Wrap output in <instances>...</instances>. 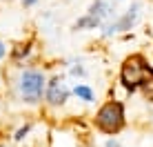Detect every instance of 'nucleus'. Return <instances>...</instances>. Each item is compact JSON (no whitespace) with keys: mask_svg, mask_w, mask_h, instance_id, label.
<instances>
[{"mask_svg":"<svg viewBox=\"0 0 153 147\" xmlns=\"http://www.w3.org/2000/svg\"><path fill=\"white\" fill-rule=\"evenodd\" d=\"M98 25H100L98 20H96V18H91V16L87 14L84 18H80V20L76 22V29H87V27H89V29H96Z\"/></svg>","mask_w":153,"mask_h":147,"instance_id":"0eeeda50","label":"nucleus"},{"mask_svg":"<svg viewBox=\"0 0 153 147\" xmlns=\"http://www.w3.org/2000/svg\"><path fill=\"white\" fill-rule=\"evenodd\" d=\"M45 89V76L38 69H27L20 76V94L27 103H38Z\"/></svg>","mask_w":153,"mask_h":147,"instance_id":"7ed1b4c3","label":"nucleus"},{"mask_svg":"<svg viewBox=\"0 0 153 147\" xmlns=\"http://www.w3.org/2000/svg\"><path fill=\"white\" fill-rule=\"evenodd\" d=\"M76 96L82 98L84 103H91V100H93V89H89L87 85H78V87H76Z\"/></svg>","mask_w":153,"mask_h":147,"instance_id":"6e6552de","label":"nucleus"},{"mask_svg":"<svg viewBox=\"0 0 153 147\" xmlns=\"http://www.w3.org/2000/svg\"><path fill=\"white\" fill-rule=\"evenodd\" d=\"M29 129H31V127H29V125H25V127H20V129H18V132H16V140H22V138H25V136H27V134H29Z\"/></svg>","mask_w":153,"mask_h":147,"instance_id":"9d476101","label":"nucleus"},{"mask_svg":"<svg viewBox=\"0 0 153 147\" xmlns=\"http://www.w3.org/2000/svg\"><path fill=\"white\" fill-rule=\"evenodd\" d=\"M67 98H69L67 85L60 80V78H53V80L49 82V87H47V100L51 105H65Z\"/></svg>","mask_w":153,"mask_h":147,"instance_id":"39448f33","label":"nucleus"},{"mask_svg":"<svg viewBox=\"0 0 153 147\" xmlns=\"http://www.w3.org/2000/svg\"><path fill=\"white\" fill-rule=\"evenodd\" d=\"M138 16H140V4H133V7L126 11L122 18L118 20V22H113V25H107L104 27V36H111L115 34V31H126V29H131L135 25V20H138Z\"/></svg>","mask_w":153,"mask_h":147,"instance_id":"20e7f679","label":"nucleus"},{"mask_svg":"<svg viewBox=\"0 0 153 147\" xmlns=\"http://www.w3.org/2000/svg\"><path fill=\"white\" fill-rule=\"evenodd\" d=\"M107 147H120V143H118V140H113V138H111V140L107 143Z\"/></svg>","mask_w":153,"mask_h":147,"instance_id":"9b49d317","label":"nucleus"},{"mask_svg":"<svg viewBox=\"0 0 153 147\" xmlns=\"http://www.w3.org/2000/svg\"><path fill=\"white\" fill-rule=\"evenodd\" d=\"M89 16L96 18L98 22H102V20L109 16V2L107 0H96V2L91 4V9H89Z\"/></svg>","mask_w":153,"mask_h":147,"instance_id":"423d86ee","label":"nucleus"},{"mask_svg":"<svg viewBox=\"0 0 153 147\" xmlns=\"http://www.w3.org/2000/svg\"><path fill=\"white\" fill-rule=\"evenodd\" d=\"M96 125L100 132L104 134H115L122 129L124 125V109L120 103H107L100 107V112L96 114Z\"/></svg>","mask_w":153,"mask_h":147,"instance_id":"f03ea898","label":"nucleus"},{"mask_svg":"<svg viewBox=\"0 0 153 147\" xmlns=\"http://www.w3.org/2000/svg\"><path fill=\"white\" fill-rule=\"evenodd\" d=\"M27 54H29V45H18V47L13 49V58H16V60H20L22 56H27Z\"/></svg>","mask_w":153,"mask_h":147,"instance_id":"1a4fd4ad","label":"nucleus"},{"mask_svg":"<svg viewBox=\"0 0 153 147\" xmlns=\"http://www.w3.org/2000/svg\"><path fill=\"white\" fill-rule=\"evenodd\" d=\"M25 2V7H29V4H33V2H38V0H22Z\"/></svg>","mask_w":153,"mask_h":147,"instance_id":"ddd939ff","label":"nucleus"},{"mask_svg":"<svg viewBox=\"0 0 153 147\" xmlns=\"http://www.w3.org/2000/svg\"><path fill=\"white\" fill-rule=\"evenodd\" d=\"M120 80L129 92H135L138 87L153 80V69L142 56H131V58L124 60L122 69H120Z\"/></svg>","mask_w":153,"mask_h":147,"instance_id":"f257e3e1","label":"nucleus"},{"mask_svg":"<svg viewBox=\"0 0 153 147\" xmlns=\"http://www.w3.org/2000/svg\"><path fill=\"white\" fill-rule=\"evenodd\" d=\"M0 147H7V145H0Z\"/></svg>","mask_w":153,"mask_h":147,"instance_id":"4468645a","label":"nucleus"},{"mask_svg":"<svg viewBox=\"0 0 153 147\" xmlns=\"http://www.w3.org/2000/svg\"><path fill=\"white\" fill-rule=\"evenodd\" d=\"M2 56H4V43L0 40V58H2Z\"/></svg>","mask_w":153,"mask_h":147,"instance_id":"f8f14e48","label":"nucleus"}]
</instances>
